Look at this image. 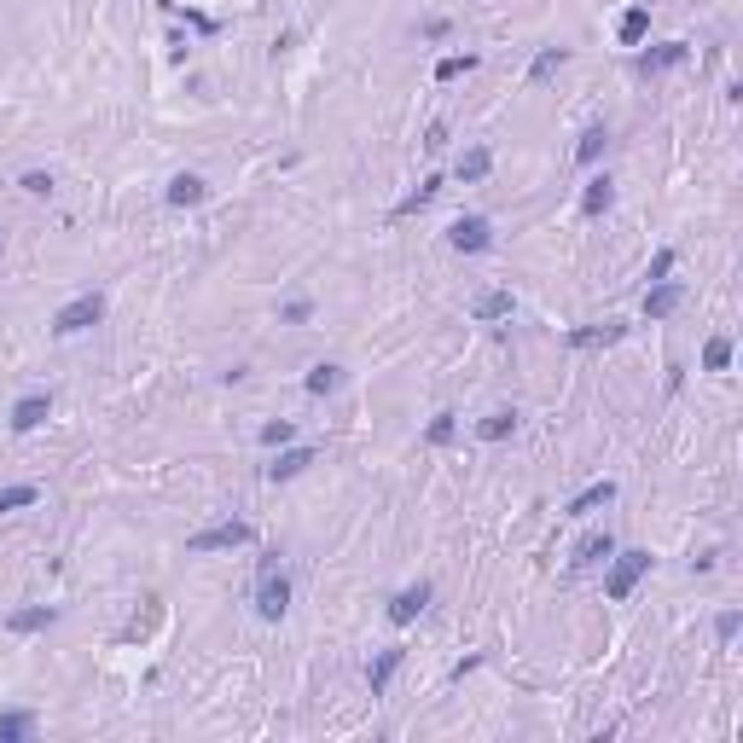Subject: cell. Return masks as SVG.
<instances>
[{
	"instance_id": "35",
	"label": "cell",
	"mask_w": 743,
	"mask_h": 743,
	"mask_svg": "<svg viewBox=\"0 0 743 743\" xmlns=\"http://www.w3.org/2000/svg\"><path fill=\"white\" fill-rule=\"evenodd\" d=\"M738 627H743V622H738V610H726V616H721V622H714V634H721V639H726V645H732V639H738Z\"/></svg>"
},
{
	"instance_id": "10",
	"label": "cell",
	"mask_w": 743,
	"mask_h": 743,
	"mask_svg": "<svg viewBox=\"0 0 743 743\" xmlns=\"http://www.w3.org/2000/svg\"><path fill=\"white\" fill-rule=\"evenodd\" d=\"M47 413H53V395H23V401L12 406V430H18V436H30L35 424H47Z\"/></svg>"
},
{
	"instance_id": "31",
	"label": "cell",
	"mask_w": 743,
	"mask_h": 743,
	"mask_svg": "<svg viewBox=\"0 0 743 743\" xmlns=\"http://www.w3.org/2000/svg\"><path fill=\"white\" fill-rule=\"evenodd\" d=\"M284 326H308V319H314V302H308V296H296V302H284Z\"/></svg>"
},
{
	"instance_id": "37",
	"label": "cell",
	"mask_w": 743,
	"mask_h": 743,
	"mask_svg": "<svg viewBox=\"0 0 743 743\" xmlns=\"http://www.w3.org/2000/svg\"><path fill=\"white\" fill-rule=\"evenodd\" d=\"M448 35H453L448 18H430V23H424V41H448Z\"/></svg>"
},
{
	"instance_id": "16",
	"label": "cell",
	"mask_w": 743,
	"mask_h": 743,
	"mask_svg": "<svg viewBox=\"0 0 743 743\" xmlns=\"http://www.w3.org/2000/svg\"><path fill=\"white\" fill-rule=\"evenodd\" d=\"M204 197H209V186L197 175H175V180H169V204H175V209H192V204H204Z\"/></svg>"
},
{
	"instance_id": "9",
	"label": "cell",
	"mask_w": 743,
	"mask_h": 743,
	"mask_svg": "<svg viewBox=\"0 0 743 743\" xmlns=\"http://www.w3.org/2000/svg\"><path fill=\"white\" fill-rule=\"evenodd\" d=\"M686 58H691L686 41H662V47H645V53H639V70L656 76V70H674V65H686Z\"/></svg>"
},
{
	"instance_id": "32",
	"label": "cell",
	"mask_w": 743,
	"mask_h": 743,
	"mask_svg": "<svg viewBox=\"0 0 743 743\" xmlns=\"http://www.w3.org/2000/svg\"><path fill=\"white\" fill-rule=\"evenodd\" d=\"M291 436H296V424H291V418H279V424H262V441H267V448H284Z\"/></svg>"
},
{
	"instance_id": "18",
	"label": "cell",
	"mask_w": 743,
	"mask_h": 743,
	"mask_svg": "<svg viewBox=\"0 0 743 743\" xmlns=\"http://www.w3.org/2000/svg\"><path fill=\"white\" fill-rule=\"evenodd\" d=\"M436 192H441V175H430V180H418L413 192L401 197V204H395V215H418V209L424 204H436Z\"/></svg>"
},
{
	"instance_id": "34",
	"label": "cell",
	"mask_w": 743,
	"mask_h": 743,
	"mask_svg": "<svg viewBox=\"0 0 743 743\" xmlns=\"http://www.w3.org/2000/svg\"><path fill=\"white\" fill-rule=\"evenodd\" d=\"M668 274H674V250H656V262H651V274H645V279L656 284V279H668Z\"/></svg>"
},
{
	"instance_id": "6",
	"label": "cell",
	"mask_w": 743,
	"mask_h": 743,
	"mask_svg": "<svg viewBox=\"0 0 743 743\" xmlns=\"http://www.w3.org/2000/svg\"><path fill=\"white\" fill-rule=\"evenodd\" d=\"M424 604H430V581H413V587H401V592L389 599V622H395V627L418 622V616H424Z\"/></svg>"
},
{
	"instance_id": "36",
	"label": "cell",
	"mask_w": 743,
	"mask_h": 743,
	"mask_svg": "<svg viewBox=\"0 0 743 743\" xmlns=\"http://www.w3.org/2000/svg\"><path fill=\"white\" fill-rule=\"evenodd\" d=\"M424 145H430V152H441V145H448V122H430V128H424Z\"/></svg>"
},
{
	"instance_id": "17",
	"label": "cell",
	"mask_w": 743,
	"mask_h": 743,
	"mask_svg": "<svg viewBox=\"0 0 743 743\" xmlns=\"http://www.w3.org/2000/svg\"><path fill=\"white\" fill-rule=\"evenodd\" d=\"M488 169H494V152H488V145H470L459 163H453V175H459V180H488Z\"/></svg>"
},
{
	"instance_id": "26",
	"label": "cell",
	"mask_w": 743,
	"mask_h": 743,
	"mask_svg": "<svg viewBox=\"0 0 743 743\" xmlns=\"http://www.w3.org/2000/svg\"><path fill=\"white\" fill-rule=\"evenodd\" d=\"M41 500V488H30V482H18V488H0V517L6 511H23V505Z\"/></svg>"
},
{
	"instance_id": "15",
	"label": "cell",
	"mask_w": 743,
	"mask_h": 743,
	"mask_svg": "<svg viewBox=\"0 0 743 743\" xmlns=\"http://www.w3.org/2000/svg\"><path fill=\"white\" fill-rule=\"evenodd\" d=\"M314 465V448H284L274 465H267V476L274 482H291V476H302V470Z\"/></svg>"
},
{
	"instance_id": "1",
	"label": "cell",
	"mask_w": 743,
	"mask_h": 743,
	"mask_svg": "<svg viewBox=\"0 0 743 743\" xmlns=\"http://www.w3.org/2000/svg\"><path fill=\"white\" fill-rule=\"evenodd\" d=\"M256 610H262L267 622H279V616L291 610V581H284V569H279V552H267L262 569H256Z\"/></svg>"
},
{
	"instance_id": "13",
	"label": "cell",
	"mask_w": 743,
	"mask_h": 743,
	"mask_svg": "<svg viewBox=\"0 0 743 743\" xmlns=\"http://www.w3.org/2000/svg\"><path fill=\"white\" fill-rule=\"evenodd\" d=\"M401 662H406V651H401V645L378 651V656H372V662H366V686H372V691H383V686H389V679H395V668H401Z\"/></svg>"
},
{
	"instance_id": "11",
	"label": "cell",
	"mask_w": 743,
	"mask_h": 743,
	"mask_svg": "<svg viewBox=\"0 0 743 743\" xmlns=\"http://www.w3.org/2000/svg\"><path fill=\"white\" fill-rule=\"evenodd\" d=\"M610 500H616V482L610 476H604V482H587V488L569 500V517H592L599 505H610Z\"/></svg>"
},
{
	"instance_id": "27",
	"label": "cell",
	"mask_w": 743,
	"mask_h": 743,
	"mask_svg": "<svg viewBox=\"0 0 743 743\" xmlns=\"http://www.w3.org/2000/svg\"><path fill=\"white\" fill-rule=\"evenodd\" d=\"M703 366H709V372L732 366V337H709V343H703Z\"/></svg>"
},
{
	"instance_id": "21",
	"label": "cell",
	"mask_w": 743,
	"mask_h": 743,
	"mask_svg": "<svg viewBox=\"0 0 743 743\" xmlns=\"http://www.w3.org/2000/svg\"><path fill=\"white\" fill-rule=\"evenodd\" d=\"M470 314L476 319H511V291H482Z\"/></svg>"
},
{
	"instance_id": "19",
	"label": "cell",
	"mask_w": 743,
	"mask_h": 743,
	"mask_svg": "<svg viewBox=\"0 0 743 743\" xmlns=\"http://www.w3.org/2000/svg\"><path fill=\"white\" fill-rule=\"evenodd\" d=\"M616 204V186H610V175H599L587 186V192H581V215H604V209Z\"/></svg>"
},
{
	"instance_id": "7",
	"label": "cell",
	"mask_w": 743,
	"mask_h": 743,
	"mask_svg": "<svg viewBox=\"0 0 743 743\" xmlns=\"http://www.w3.org/2000/svg\"><path fill=\"white\" fill-rule=\"evenodd\" d=\"M622 337H627L622 319H604V326H581V331H569V349H610V343H622Z\"/></svg>"
},
{
	"instance_id": "25",
	"label": "cell",
	"mask_w": 743,
	"mask_h": 743,
	"mask_svg": "<svg viewBox=\"0 0 743 743\" xmlns=\"http://www.w3.org/2000/svg\"><path fill=\"white\" fill-rule=\"evenodd\" d=\"M511 430H517V413H488V418L476 424V436H482V441H505Z\"/></svg>"
},
{
	"instance_id": "8",
	"label": "cell",
	"mask_w": 743,
	"mask_h": 743,
	"mask_svg": "<svg viewBox=\"0 0 743 743\" xmlns=\"http://www.w3.org/2000/svg\"><path fill=\"white\" fill-rule=\"evenodd\" d=\"M679 302H686V284H674V279H656L651 291H645V314L651 319H668Z\"/></svg>"
},
{
	"instance_id": "33",
	"label": "cell",
	"mask_w": 743,
	"mask_h": 743,
	"mask_svg": "<svg viewBox=\"0 0 743 743\" xmlns=\"http://www.w3.org/2000/svg\"><path fill=\"white\" fill-rule=\"evenodd\" d=\"M23 192L47 197V192H53V175H41V169H30V175H23Z\"/></svg>"
},
{
	"instance_id": "14",
	"label": "cell",
	"mask_w": 743,
	"mask_h": 743,
	"mask_svg": "<svg viewBox=\"0 0 743 743\" xmlns=\"http://www.w3.org/2000/svg\"><path fill=\"white\" fill-rule=\"evenodd\" d=\"M53 622H58L53 604H30V610H12V616H6L12 634H41V627H53Z\"/></svg>"
},
{
	"instance_id": "5",
	"label": "cell",
	"mask_w": 743,
	"mask_h": 743,
	"mask_svg": "<svg viewBox=\"0 0 743 743\" xmlns=\"http://www.w3.org/2000/svg\"><path fill=\"white\" fill-rule=\"evenodd\" d=\"M448 244H453V250H465V256H476V250H488V244H494V227L482 215H459L448 227Z\"/></svg>"
},
{
	"instance_id": "20",
	"label": "cell",
	"mask_w": 743,
	"mask_h": 743,
	"mask_svg": "<svg viewBox=\"0 0 743 743\" xmlns=\"http://www.w3.org/2000/svg\"><path fill=\"white\" fill-rule=\"evenodd\" d=\"M616 35H622L627 47H639V41H645V35H651V12H645V6L622 12V23H616Z\"/></svg>"
},
{
	"instance_id": "2",
	"label": "cell",
	"mask_w": 743,
	"mask_h": 743,
	"mask_svg": "<svg viewBox=\"0 0 743 743\" xmlns=\"http://www.w3.org/2000/svg\"><path fill=\"white\" fill-rule=\"evenodd\" d=\"M99 314H105V296H99V291H88V296H70V302L53 314V331H58V337H76V331L99 326Z\"/></svg>"
},
{
	"instance_id": "23",
	"label": "cell",
	"mask_w": 743,
	"mask_h": 743,
	"mask_svg": "<svg viewBox=\"0 0 743 743\" xmlns=\"http://www.w3.org/2000/svg\"><path fill=\"white\" fill-rule=\"evenodd\" d=\"M337 389H343V366L319 361L314 372H308V395H337Z\"/></svg>"
},
{
	"instance_id": "4",
	"label": "cell",
	"mask_w": 743,
	"mask_h": 743,
	"mask_svg": "<svg viewBox=\"0 0 743 743\" xmlns=\"http://www.w3.org/2000/svg\"><path fill=\"white\" fill-rule=\"evenodd\" d=\"M645 569H651V552H622L610 564V599H634V587H639Z\"/></svg>"
},
{
	"instance_id": "3",
	"label": "cell",
	"mask_w": 743,
	"mask_h": 743,
	"mask_svg": "<svg viewBox=\"0 0 743 743\" xmlns=\"http://www.w3.org/2000/svg\"><path fill=\"white\" fill-rule=\"evenodd\" d=\"M232 546H250V523H215V529H197L186 540V552H232Z\"/></svg>"
},
{
	"instance_id": "12",
	"label": "cell",
	"mask_w": 743,
	"mask_h": 743,
	"mask_svg": "<svg viewBox=\"0 0 743 743\" xmlns=\"http://www.w3.org/2000/svg\"><path fill=\"white\" fill-rule=\"evenodd\" d=\"M604 557H616V540H610V529H592V535L575 540V557H569V564H604Z\"/></svg>"
},
{
	"instance_id": "28",
	"label": "cell",
	"mask_w": 743,
	"mask_h": 743,
	"mask_svg": "<svg viewBox=\"0 0 743 743\" xmlns=\"http://www.w3.org/2000/svg\"><path fill=\"white\" fill-rule=\"evenodd\" d=\"M604 145H610V134H604V128H587V134H581V145H575V157H581V163H599Z\"/></svg>"
},
{
	"instance_id": "30",
	"label": "cell",
	"mask_w": 743,
	"mask_h": 743,
	"mask_svg": "<svg viewBox=\"0 0 743 743\" xmlns=\"http://www.w3.org/2000/svg\"><path fill=\"white\" fill-rule=\"evenodd\" d=\"M465 70H476V58H470V53H453V58H441V65H436V82H459Z\"/></svg>"
},
{
	"instance_id": "29",
	"label": "cell",
	"mask_w": 743,
	"mask_h": 743,
	"mask_svg": "<svg viewBox=\"0 0 743 743\" xmlns=\"http://www.w3.org/2000/svg\"><path fill=\"white\" fill-rule=\"evenodd\" d=\"M453 436H459V424H453V413H436V418H430V430H424V441H430V448H448Z\"/></svg>"
},
{
	"instance_id": "24",
	"label": "cell",
	"mask_w": 743,
	"mask_h": 743,
	"mask_svg": "<svg viewBox=\"0 0 743 743\" xmlns=\"http://www.w3.org/2000/svg\"><path fill=\"white\" fill-rule=\"evenodd\" d=\"M564 65H569V53H564V47H546V53H540L535 65H529V82H535V88H540V82H552V76H557V70H564Z\"/></svg>"
},
{
	"instance_id": "22",
	"label": "cell",
	"mask_w": 743,
	"mask_h": 743,
	"mask_svg": "<svg viewBox=\"0 0 743 743\" xmlns=\"http://www.w3.org/2000/svg\"><path fill=\"white\" fill-rule=\"evenodd\" d=\"M30 732H35V714L30 709H6V714H0V743H18Z\"/></svg>"
}]
</instances>
